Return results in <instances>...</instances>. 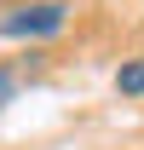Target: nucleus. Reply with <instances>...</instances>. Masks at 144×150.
<instances>
[{"label":"nucleus","mask_w":144,"mask_h":150,"mask_svg":"<svg viewBox=\"0 0 144 150\" xmlns=\"http://www.w3.org/2000/svg\"><path fill=\"white\" fill-rule=\"evenodd\" d=\"M69 29V0H12L0 12V40H52Z\"/></svg>","instance_id":"1"},{"label":"nucleus","mask_w":144,"mask_h":150,"mask_svg":"<svg viewBox=\"0 0 144 150\" xmlns=\"http://www.w3.org/2000/svg\"><path fill=\"white\" fill-rule=\"evenodd\" d=\"M115 93L121 98H144V58H127L115 69Z\"/></svg>","instance_id":"2"},{"label":"nucleus","mask_w":144,"mask_h":150,"mask_svg":"<svg viewBox=\"0 0 144 150\" xmlns=\"http://www.w3.org/2000/svg\"><path fill=\"white\" fill-rule=\"evenodd\" d=\"M18 69H12V64H0V115H6V104H12V98H18Z\"/></svg>","instance_id":"3"}]
</instances>
